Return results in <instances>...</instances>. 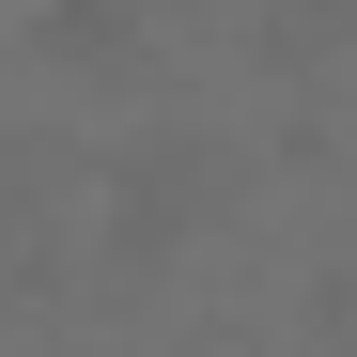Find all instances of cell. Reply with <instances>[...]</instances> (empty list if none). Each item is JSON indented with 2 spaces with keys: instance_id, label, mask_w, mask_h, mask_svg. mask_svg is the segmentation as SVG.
I'll list each match as a JSON object with an SVG mask.
<instances>
[{
  "instance_id": "obj_1",
  "label": "cell",
  "mask_w": 357,
  "mask_h": 357,
  "mask_svg": "<svg viewBox=\"0 0 357 357\" xmlns=\"http://www.w3.org/2000/svg\"><path fill=\"white\" fill-rule=\"evenodd\" d=\"M187 202H202V155L187 140H125V155H109V249H171V233H187Z\"/></svg>"
}]
</instances>
